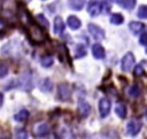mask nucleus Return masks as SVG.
Instances as JSON below:
<instances>
[{"label": "nucleus", "mask_w": 147, "mask_h": 139, "mask_svg": "<svg viewBox=\"0 0 147 139\" xmlns=\"http://www.w3.org/2000/svg\"><path fill=\"white\" fill-rule=\"evenodd\" d=\"M115 113L119 118H124L126 116V107L123 103H118L115 108Z\"/></svg>", "instance_id": "nucleus-22"}, {"label": "nucleus", "mask_w": 147, "mask_h": 139, "mask_svg": "<svg viewBox=\"0 0 147 139\" xmlns=\"http://www.w3.org/2000/svg\"><path fill=\"white\" fill-rule=\"evenodd\" d=\"M8 74V67L3 63H0V78L6 77Z\"/></svg>", "instance_id": "nucleus-29"}, {"label": "nucleus", "mask_w": 147, "mask_h": 139, "mask_svg": "<svg viewBox=\"0 0 147 139\" xmlns=\"http://www.w3.org/2000/svg\"><path fill=\"white\" fill-rule=\"evenodd\" d=\"M53 62H54V59L51 56V55H45L41 57L40 60V64L44 67V68H49L53 65Z\"/></svg>", "instance_id": "nucleus-21"}, {"label": "nucleus", "mask_w": 147, "mask_h": 139, "mask_svg": "<svg viewBox=\"0 0 147 139\" xmlns=\"http://www.w3.org/2000/svg\"><path fill=\"white\" fill-rule=\"evenodd\" d=\"M71 94H72V88L68 83H61L57 86V95L60 100L67 101L71 98Z\"/></svg>", "instance_id": "nucleus-3"}, {"label": "nucleus", "mask_w": 147, "mask_h": 139, "mask_svg": "<svg viewBox=\"0 0 147 139\" xmlns=\"http://www.w3.org/2000/svg\"><path fill=\"white\" fill-rule=\"evenodd\" d=\"M86 55V49H85V46L83 44H78L76 46V53H75V57L76 59H80L83 56Z\"/></svg>", "instance_id": "nucleus-23"}, {"label": "nucleus", "mask_w": 147, "mask_h": 139, "mask_svg": "<svg viewBox=\"0 0 147 139\" xmlns=\"http://www.w3.org/2000/svg\"><path fill=\"white\" fill-rule=\"evenodd\" d=\"M92 55L96 60H103L105 56H106L105 48L100 44H93L92 45Z\"/></svg>", "instance_id": "nucleus-11"}, {"label": "nucleus", "mask_w": 147, "mask_h": 139, "mask_svg": "<svg viewBox=\"0 0 147 139\" xmlns=\"http://www.w3.org/2000/svg\"><path fill=\"white\" fill-rule=\"evenodd\" d=\"M110 108H111V103H110L109 99L101 98L99 100V113H100V116L102 118H105V117H107L109 115Z\"/></svg>", "instance_id": "nucleus-6"}, {"label": "nucleus", "mask_w": 147, "mask_h": 139, "mask_svg": "<svg viewBox=\"0 0 147 139\" xmlns=\"http://www.w3.org/2000/svg\"><path fill=\"white\" fill-rule=\"evenodd\" d=\"M36 18H37V21H39V23H40V24H41V25H42L44 28H46V29H47V28L49 26V24H48V21H47V18H46V17H45V16H44L42 14H38Z\"/></svg>", "instance_id": "nucleus-26"}, {"label": "nucleus", "mask_w": 147, "mask_h": 139, "mask_svg": "<svg viewBox=\"0 0 147 139\" xmlns=\"http://www.w3.org/2000/svg\"><path fill=\"white\" fill-rule=\"evenodd\" d=\"M64 22L62 20L61 16H56L54 18V25H53V29H54V33L55 34H61L63 31H64Z\"/></svg>", "instance_id": "nucleus-14"}, {"label": "nucleus", "mask_w": 147, "mask_h": 139, "mask_svg": "<svg viewBox=\"0 0 147 139\" xmlns=\"http://www.w3.org/2000/svg\"><path fill=\"white\" fill-rule=\"evenodd\" d=\"M87 29H88V32L92 34V37L95 40H102L105 38V31L99 25H96L94 23H90L87 25Z\"/></svg>", "instance_id": "nucleus-5"}, {"label": "nucleus", "mask_w": 147, "mask_h": 139, "mask_svg": "<svg viewBox=\"0 0 147 139\" xmlns=\"http://www.w3.org/2000/svg\"><path fill=\"white\" fill-rule=\"evenodd\" d=\"M137 16L141 20H147V6L146 5H141L139 8H138V11H137Z\"/></svg>", "instance_id": "nucleus-24"}, {"label": "nucleus", "mask_w": 147, "mask_h": 139, "mask_svg": "<svg viewBox=\"0 0 147 139\" xmlns=\"http://www.w3.org/2000/svg\"><path fill=\"white\" fill-rule=\"evenodd\" d=\"M26 30H28V36L33 44H41L46 40V32L38 23L32 22L26 26Z\"/></svg>", "instance_id": "nucleus-1"}, {"label": "nucleus", "mask_w": 147, "mask_h": 139, "mask_svg": "<svg viewBox=\"0 0 147 139\" xmlns=\"http://www.w3.org/2000/svg\"><path fill=\"white\" fill-rule=\"evenodd\" d=\"M145 116H146V118H147V111H146V114H145Z\"/></svg>", "instance_id": "nucleus-34"}, {"label": "nucleus", "mask_w": 147, "mask_h": 139, "mask_svg": "<svg viewBox=\"0 0 147 139\" xmlns=\"http://www.w3.org/2000/svg\"><path fill=\"white\" fill-rule=\"evenodd\" d=\"M144 75H145V70H144L142 65L141 64L136 65V68H134V76L140 77V76H144Z\"/></svg>", "instance_id": "nucleus-28"}, {"label": "nucleus", "mask_w": 147, "mask_h": 139, "mask_svg": "<svg viewBox=\"0 0 147 139\" xmlns=\"http://www.w3.org/2000/svg\"><path fill=\"white\" fill-rule=\"evenodd\" d=\"M18 48H20V43H18V40H17V39H13V40L8 41L5 46H2L1 53H2L3 55H6V56H11V55H14V54L18 51Z\"/></svg>", "instance_id": "nucleus-2"}, {"label": "nucleus", "mask_w": 147, "mask_h": 139, "mask_svg": "<svg viewBox=\"0 0 147 139\" xmlns=\"http://www.w3.org/2000/svg\"><path fill=\"white\" fill-rule=\"evenodd\" d=\"M2 102H3V94L0 92V106L2 105Z\"/></svg>", "instance_id": "nucleus-32"}, {"label": "nucleus", "mask_w": 147, "mask_h": 139, "mask_svg": "<svg viewBox=\"0 0 147 139\" xmlns=\"http://www.w3.org/2000/svg\"><path fill=\"white\" fill-rule=\"evenodd\" d=\"M16 139H29L28 132L23 129H20L16 131Z\"/></svg>", "instance_id": "nucleus-27"}, {"label": "nucleus", "mask_w": 147, "mask_h": 139, "mask_svg": "<svg viewBox=\"0 0 147 139\" xmlns=\"http://www.w3.org/2000/svg\"><path fill=\"white\" fill-rule=\"evenodd\" d=\"M78 113L82 117H87L91 113V106L88 102H86L85 100H79L78 102Z\"/></svg>", "instance_id": "nucleus-12"}, {"label": "nucleus", "mask_w": 147, "mask_h": 139, "mask_svg": "<svg viewBox=\"0 0 147 139\" xmlns=\"http://www.w3.org/2000/svg\"><path fill=\"white\" fill-rule=\"evenodd\" d=\"M86 0H68V6L72 10H82Z\"/></svg>", "instance_id": "nucleus-17"}, {"label": "nucleus", "mask_w": 147, "mask_h": 139, "mask_svg": "<svg viewBox=\"0 0 147 139\" xmlns=\"http://www.w3.org/2000/svg\"><path fill=\"white\" fill-rule=\"evenodd\" d=\"M133 65H134V56L131 52H129L123 56V59L121 61V68L123 71L127 72L133 68Z\"/></svg>", "instance_id": "nucleus-4"}, {"label": "nucleus", "mask_w": 147, "mask_h": 139, "mask_svg": "<svg viewBox=\"0 0 147 139\" xmlns=\"http://www.w3.org/2000/svg\"><path fill=\"white\" fill-rule=\"evenodd\" d=\"M20 85L24 91H30L33 87V82H32V74L31 72H24L20 77Z\"/></svg>", "instance_id": "nucleus-8"}, {"label": "nucleus", "mask_w": 147, "mask_h": 139, "mask_svg": "<svg viewBox=\"0 0 147 139\" xmlns=\"http://www.w3.org/2000/svg\"><path fill=\"white\" fill-rule=\"evenodd\" d=\"M101 11H102V5H101V2H99L98 0H90V2L87 5V13L90 14V16L95 17Z\"/></svg>", "instance_id": "nucleus-9"}, {"label": "nucleus", "mask_w": 147, "mask_h": 139, "mask_svg": "<svg viewBox=\"0 0 147 139\" xmlns=\"http://www.w3.org/2000/svg\"><path fill=\"white\" fill-rule=\"evenodd\" d=\"M48 133H49V125H48V123H46V122L38 123V124H36L34 128H33V134H34L36 137L41 138V137L47 136Z\"/></svg>", "instance_id": "nucleus-10"}, {"label": "nucleus", "mask_w": 147, "mask_h": 139, "mask_svg": "<svg viewBox=\"0 0 147 139\" xmlns=\"http://www.w3.org/2000/svg\"><path fill=\"white\" fill-rule=\"evenodd\" d=\"M67 23H68V25H69V28L71 30H78L80 28V25H82L80 20L77 16H75V15L69 16L68 20H67Z\"/></svg>", "instance_id": "nucleus-15"}, {"label": "nucleus", "mask_w": 147, "mask_h": 139, "mask_svg": "<svg viewBox=\"0 0 147 139\" xmlns=\"http://www.w3.org/2000/svg\"><path fill=\"white\" fill-rule=\"evenodd\" d=\"M5 28H6V23H5V21L0 17V31H2Z\"/></svg>", "instance_id": "nucleus-31"}, {"label": "nucleus", "mask_w": 147, "mask_h": 139, "mask_svg": "<svg viewBox=\"0 0 147 139\" xmlns=\"http://www.w3.org/2000/svg\"><path fill=\"white\" fill-rule=\"evenodd\" d=\"M129 29H130V31H131L133 34L137 36V34H140L142 31H145L146 25H145L144 23H141V22L132 21V22L129 23Z\"/></svg>", "instance_id": "nucleus-13"}, {"label": "nucleus", "mask_w": 147, "mask_h": 139, "mask_svg": "<svg viewBox=\"0 0 147 139\" xmlns=\"http://www.w3.org/2000/svg\"><path fill=\"white\" fill-rule=\"evenodd\" d=\"M145 52H146V54H147V46H146V49H145Z\"/></svg>", "instance_id": "nucleus-33"}, {"label": "nucleus", "mask_w": 147, "mask_h": 139, "mask_svg": "<svg viewBox=\"0 0 147 139\" xmlns=\"http://www.w3.org/2000/svg\"><path fill=\"white\" fill-rule=\"evenodd\" d=\"M28 117H29V111L26 109H21L17 114L14 115V118L17 122H25L28 119Z\"/></svg>", "instance_id": "nucleus-20"}, {"label": "nucleus", "mask_w": 147, "mask_h": 139, "mask_svg": "<svg viewBox=\"0 0 147 139\" xmlns=\"http://www.w3.org/2000/svg\"><path fill=\"white\" fill-rule=\"evenodd\" d=\"M39 87H40V90H41L42 92L48 93V92H51L52 88H53V83H52V80H51L49 78H44V79L40 82Z\"/></svg>", "instance_id": "nucleus-18"}, {"label": "nucleus", "mask_w": 147, "mask_h": 139, "mask_svg": "<svg viewBox=\"0 0 147 139\" xmlns=\"http://www.w3.org/2000/svg\"><path fill=\"white\" fill-rule=\"evenodd\" d=\"M141 126H142V124H141L140 121H138V119H131L126 124V131H127V133L130 136L134 137V136H137L140 132Z\"/></svg>", "instance_id": "nucleus-7"}, {"label": "nucleus", "mask_w": 147, "mask_h": 139, "mask_svg": "<svg viewBox=\"0 0 147 139\" xmlns=\"http://www.w3.org/2000/svg\"><path fill=\"white\" fill-rule=\"evenodd\" d=\"M129 94L132 98H138L140 95V88H139V86L138 85H132L129 88Z\"/></svg>", "instance_id": "nucleus-25"}, {"label": "nucleus", "mask_w": 147, "mask_h": 139, "mask_svg": "<svg viewBox=\"0 0 147 139\" xmlns=\"http://www.w3.org/2000/svg\"><path fill=\"white\" fill-rule=\"evenodd\" d=\"M116 3L121 6L123 9L132 10L136 6V0H116Z\"/></svg>", "instance_id": "nucleus-16"}, {"label": "nucleus", "mask_w": 147, "mask_h": 139, "mask_svg": "<svg viewBox=\"0 0 147 139\" xmlns=\"http://www.w3.org/2000/svg\"><path fill=\"white\" fill-rule=\"evenodd\" d=\"M139 43H140V45L147 46V31L140 34V37H139Z\"/></svg>", "instance_id": "nucleus-30"}, {"label": "nucleus", "mask_w": 147, "mask_h": 139, "mask_svg": "<svg viewBox=\"0 0 147 139\" xmlns=\"http://www.w3.org/2000/svg\"><path fill=\"white\" fill-rule=\"evenodd\" d=\"M109 22H110L111 24H114V25H121V24H123V22H124V17H123L121 14L114 13V14L110 15Z\"/></svg>", "instance_id": "nucleus-19"}]
</instances>
